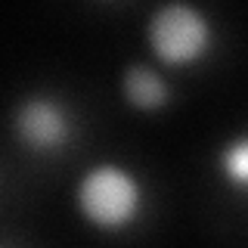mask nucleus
I'll list each match as a JSON object with an SVG mask.
<instances>
[{
  "mask_svg": "<svg viewBox=\"0 0 248 248\" xmlns=\"http://www.w3.org/2000/svg\"><path fill=\"white\" fill-rule=\"evenodd\" d=\"M78 211L103 232H121L143 211V186L118 165H96L78 183Z\"/></svg>",
  "mask_w": 248,
  "mask_h": 248,
  "instance_id": "obj_1",
  "label": "nucleus"
},
{
  "mask_svg": "<svg viewBox=\"0 0 248 248\" xmlns=\"http://www.w3.org/2000/svg\"><path fill=\"white\" fill-rule=\"evenodd\" d=\"M149 46L165 65H196L214 50V25L199 6L170 0L149 19Z\"/></svg>",
  "mask_w": 248,
  "mask_h": 248,
  "instance_id": "obj_2",
  "label": "nucleus"
},
{
  "mask_svg": "<svg viewBox=\"0 0 248 248\" xmlns=\"http://www.w3.org/2000/svg\"><path fill=\"white\" fill-rule=\"evenodd\" d=\"M13 134L31 155H59L72 146L78 121L62 99L31 93L13 108Z\"/></svg>",
  "mask_w": 248,
  "mask_h": 248,
  "instance_id": "obj_3",
  "label": "nucleus"
},
{
  "mask_svg": "<svg viewBox=\"0 0 248 248\" xmlns=\"http://www.w3.org/2000/svg\"><path fill=\"white\" fill-rule=\"evenodd\" d=\"M121 93L140 112H155V108H165L170 103V87L149 65H130L121 78Z\"/></svg>",
  "mask_w": 248,
  "mask_h": 248,
  "instance_id": "obj_4",
  "label": "nucleus"
},
{
  "mask_svg": "<svg viewBox=\"0 0 248 248\" xmlns=\"http://www.w3.org/2000/svg\"><path fill=\"white\" fill-rule=\"evenodd\" d=\"M217 174L223 177V183L230 189L248 196V130L220 146V152H217Z\"/></svg>",
  "mask_w": 248,
  "mask_h": 248,
  "instance_id": "obj_5",
  "label": "nucleus"
}]
</instances>
